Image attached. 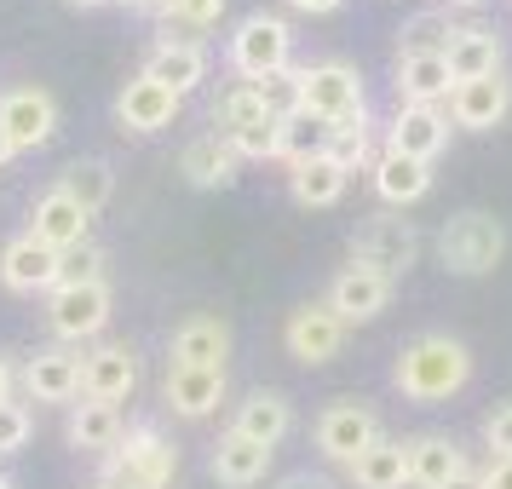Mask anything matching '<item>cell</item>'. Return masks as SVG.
<instances>
[{
	"instance_id": "6da1fadb",
	"label": "cell",
	"mask_w": 512,
	"mask_h": 489,
	"mask_svg": "<svg viewBox=\"0 0 512 489\" xmlns=\"http://www.w3.org/2000/svg\"><path fill=\"white\" fill-rule=\"evenodd\" d=\"M392 380H397V392L415 397V403H443V397H455L472 380V357L449 334H420V340H409L397 351Z\"/></svg>"
},
{
	"instance_id": "7a4b0ae2",
	"label": "cell",
	"mask_w": 512,
	"mask_h": 489,
	"mask_svg": "<svg viewBox=\"0 0 512 489\" xmlns=\"http://www.w3.org/2000/svg\"><path fill=\"white\" fill-rule=\"evenodd\" d=\"M179 472V449L156 426H127L121 443L104 455V484L98 489H167Z\"/></svg>"
},
{
	"instance_id": "3957f363",
	"label": "cell",
	"mask_w": 512,
	"mask_h": 489,
	"mask_svg": "<svg viewBox=\"0 0 512 489\" xmlns=\"http://www.w3.org/2000/svg\"><path fill=\"white\" fill-rule=\"evenodd\" d=\"M438 254L455 277H484V271H495L501 254H507V225L484 208H466V213H455V219H443Z\"/></svg>"
},
{
	"instance_id": "277c9868",
	"label": "cell",
	"mask_w": 512,
	"mask_h": 489,
	"mask_svg": "<svg viewBox=\"0 0 512 489\" xmlns=\"http://www.w3.org/2000/svg\"><path fill=\"white\" fill-rule=\"evenodd\" d=\"M420 254V236L409 219H397V213H374L357 225L351 236V265H363V271H380V277H403Z\"/></svg>"
},
{
	"instance_id": "5b68a950",
	"label": "cell",
	"mask_w": 512,
	"mask_h": 489,
	"mask_svg": "<svg viewBox=\"0 0 512 489\" xmlns=\"http://www.w3.org/2000/svg\"><path fill=\"white\" fill-rule=\"evenodd\" d=\"M288 58H294V35H288L282 18L254 12V18H242V24H236V35H231V70L242 75V81H265V75L288 70Z\"/></svg>"
},
{
	"instance_id": "8992f818",
	"label": "cell",
	"mask_w": 512,
	"mask_h": 489,
	"mask_svg": "<svg viewBox=\"0 0 512 489\" xmlns=\"http://www.w3.org/2000/svg\"><path fill=\"white\" fill-rule=\"evenodd\" d=\"M305 110L323 116L328 127H340V121H363L369 116V104H363V75L351 70V64H340V58L311 64V70H305Z\"/></svg>"
},
{
	"instance_id": "52a82bcc",
	"label": "cell",
	"mask_w": 512,
	"mask_h": 489,
	"mask_svg": "<svg viewBox=\"0 0 512 489\" xmlns=\"http://www.w3.org/2000/svg\"><path fill=\"white\" fill-rule=\"evenodd\" d=\"M52 133H58V104H52V93H41V87L0 93V139L12 144V156L18 150H41Z\"/></svg>"
},
{
	"instance_id": "ba28073f",
	"label": "cell",
	"mask_w": 512,
	"mask_h": 489,
	"mask_svg": "<svg viewBox=\"0 0 512 489\" xmlns=\"http://www.w3.org/2000/svg\"><path fill=\"white\" fill-rule=\"evenodd\" d=\"M110 323V288L104 282H81V288H52L47 294V328L58 340H93L98 328Z\"/></svg>"
},
{
	"instance_id": "9c48e42d",
	"label": "cell",
	"mask_w": 512,
	"mask_h": 489,
	"mask_svg": "<svg viewBox=\"0 0 512 489\" xmlns=\"http://www.w3.org/2000/svg\"><path fill=\"white\" fill-rule=\"evenodd\" d=\"M374 443H380V420L363 403H328L323 415H317V449H323L328 461L351 466Z\"/></svg>"
},
{
	"instance_id": "30bf717a",
	"label": "cell",
	"mask_w": 512,
	"mask_h": 489,
	"mask_svg": "<svg viewBox=\"0 0 512 489\" xmlns=\"http://www.w3.org/2000/svg\"><path fill=\"white\" fill-rule=\"evenodd\" d=\"M282 340H288V351H294L300 363H328V357H340V346H346V323L334 317V305L328 300H317V305L288 311Z\"/></svg>"
},
{
	"instance_id": "8fae6325",
	"label": "cell",
	"mask_w": 512,
	"mask_h": 489,
	"mask_svg": "<svg viewBox=\"0 0 512 489\" xmlns=\"http://www.w3.org/2000/svg\"><path fill=\"white\" fill-rule=\"evenodd\" d=\"M139 386V357L133 346H93L81 357V397L93 403H121Z\"/></svg>"
},
{
	"instance_id": "7c38bea8",
	"label": "cell",
	"mask_w": 512,
	"mask_h": 489,
	"mask_svg": "<svg viewBox=\"0 0 512 489\" xmlns=\"http://www.w3.org/2000/svg\"><path fill=\"white\" fill-rule=\"evenodd\" d=\"M58 248L47 242H35V236H18V242H6V254H0V282L12 288V294H41V288H58Z\"/></svg>"
},
{
	"instance_id": "4fadbf2b",
	"label": "cell",
	"mask_w": 512,
	"mask_h": 489,
	"mask_svg": "<svg viewBox=\"0 0 512 489\" xmlns=\"http://www.w3.org/2000/svg\"><path fill=\"white\" fill-rule=\"evenodd\" d=\"M87 225H93V213L81 208V202H70L58 185H52L47 196L35 202V213H29V236L47 242V248H58V254L81 248V242H87Z\"/></svg>"
},
{
	"instance_id": "5bb4252c",
	"label": "cell",
	"mask_w": 512,
	"mask_h": 489,
	"mask_svg": "<svg viewBox=\"0 0 512 489\" xmlns=\"http://www.w3.org/2000/svg\"><path fill=\"white\" fill-rule=\"evenodd\" d=\"M116 116H121L127 133H162V127H173V116H179V93L162 87V81H150V75H133L116 98Z\"/></svg>"
},
{
	"instance_id": "9a60e30c",
	"label": "cell",
	"mask_w": 512,
	"mask_h": 489,
	"mask_svg": "<svg viewBox=\"0 0 512 489\" xmlns=\"http://www.w3.org/2000/svg\"><path fill=\"white\" fill-rule=\"evenodd\" d=\"M392 300V277H380V271H363V265H346L334 288H328V305H334V317L340 323H369L380 317Z\"/></svg>"
},
{
	"instance_id": "2e32d148",
	"label": "cell",
	"mask_w": 512,
	"mask_h": 489,
	"mask_svg": "<svg viewBox=\"0 0 512 489\" xmlns=\"http://www.w3.org/2000/svg\"><path fill=\"white\" fill-rule=\"evenodd\" d=\"M443 144H449V116H443L438 104H403L392 121V139L386 150L397 156H415V162H432Z\"/></svg>"
},
{
	"instance_id": "e0dca14e",
	"label": "cell",
	"mask_w": 512,
	"mask_h": 489,
	"mask_svg": "<svg viewBox=\"0 0 512 489\" xmlns=\"http://www.w3.org/2000/svg\"><path fill=\"white\" fill-rule=\"evenodd\" d=\"M162 397H167L173 415L202 420L225 403V369H185V363H173L162 380Z\"/></svg>"
},
{
	"instance_id": "ac0fdd59",
	"label": "cell",
	"mask_w": 512,
	"mask_h": 489,
	"mask_svg": "<svg viewBox=\"0 0 512 489\" xmlns=\"http://www.w3.org/2000/svg\"><path fill=\"white\" fill-rule=\"evenodd\" d=\"M507 110H512L507 75L461 81V87L449 93V116H455V127H472V133H484V127H501V116H507Z\"/></svg>"
},
{
	"instance_id": "d6986e66",
	"label": "cell",
	"mask_w": 512,
	"mask_h": 489,
	"mask_svg": "<svg viewBox=\"0 0 512 489\" xmlns=\"http://www.w3.org/2000/svg\"><path fill=\"white\" fill-rule=\"evenodd\" d=\"M24 386L29 397H41V403H70V397H81V351H35L24 363Z\"/></svg>"
},
{
	"instance_id": "ffe728a7",
	"label": "cell",
	"mask_w": 512,
	"mask_h": 489,
	"mask_svg": "<svg viewBox=\"0 0 512 489\" xmlns=\"http://www.w3.org/2000/svg\"><path fill=\"white\" fill-rule=\"evenodd\" d=\"M403 449H409V484H420V489H443L449 478L466 472V449L455 438H443V432H420Z\"/></svg>"
},
{
	"instance_id": "44dd1931",
	"label": "cell",
	"mask_w": 512,
	"mask_h": 489,
	"mask_svg": "<svg viewBox=\"0 0 512 489\" xmlns=\"http://www.w3.org/2000/svg\"><path fill=\"white\" fill-rule=\"evenodd\" d=\"M236 167H242V156L231 150L225 133H202V139H190L185 156H179V173H185L196 190H225L236 179Z\"/></svg>"
},
{
	"instance_id": "7402d4cb",
	"label": "cell",
	"mask_w": 512,
	"mask_h": 489,
	"mask_svg": "<svg viewBox=\"0 0 512 489\" xmlns=\"http://www.w3.org/2000/svg\"><path fill=\"white\" fill-rule=\"evenodd\" d=\"M225 351H231V328L219 317H185L173 328V363L185 369H225Z\"/></svg>"
},
{
	"instance_id": "603a6c76",
	"label": "cell",
	"mask_w": 512,
	"mask_h": 489,
	"mask_svg": "<svg viewBox=\"0 0 512 489\" xmlns=\"http://www.w3.org/2000/svg\"><path fill=\"white\" fill-rule=\"evenodd\" d=\"M271 455H277V449L242 438V432H225V438L213 443V478L231 484V489H248V484H259V478L271 472Z\"/></svg>"
},
{
	"instance_id": "cb8c5ba5",
	"label": "cell",
	"mask_w": 512,
	"mask_h": 489,
	"mask_svg": "<svg viewBox=\"0 0 512 489\" xmlns=\"http://www.w3.org/2000/svg\"><path fill=\"white\" fill-rule=\"evenodd\" d=\"M449 75H455V87H461V81L501 75V35L484 29V24H461L455 47H449Z\"/></svg>"
},
{
	"instance_id": "d4e9b609",
	"label": "cell",
	"mask_w": 512,
	"mask_h": 489,
	"mask_svg": "<svg viewBox=\"0 0 512 489\" xmlns=\"http://www.w3.org/2000/svg\"><path fill=\"white\" fill-rule=\"evenodd\" d=\"M374 190H380V202L409 208V202H420V196L432 190V162H415V156L386 150V156L374 162Z\"/></svg>"
},
{
	"instance_id": "484cf974",
	"label": "cell",
	"mask_w": 512,
	"mask_h": 489,
	"mask_svg": "<svg viewBox=\"0 0 512 489\" xmlns=\"http://www.w3.org/2000/svg\"><path fill=\"white\" fill-rule=\"evenodd\" d=\"M288 426H294V409H288V397L282 392H254L231 420V432L265 443V449H277V443L288 438Z\"/></svg>"
},
{
	"instance_id": "4316f807",
	"label": "cell",
	"mask_w": 512,
	"mask_h": 489,
	"mask_svg": "<svg viewBox=\"0 0 512 489\" xmlns=\"http://www.w3.org/2000/svg\"><path fill=\"white\" fill-rule=\"evenodd\" d=\"M144 75L150 81H162V87H173V93L185 98L202 75H208V52L190 47V41H162V47L150 52V64H144Z\"/></svg>"
},
{
	"instance_id": "83f0119b",
	"label": "cell",
	"mask_w": 512,
	"mask_h": 489,
	"mask_svg": "<svg viewBox=\"0 0 512 489\" xmlns=\"http://www.w3.org/2000/svg\"><path fill=\"white\" fill-rule=\"evenodd\" d=\"M121 432H127V426H121L116 403H93V397H87V403H75V409H70V443H75V449L110 455V449L121 443Z\"/></svg>"
},
{
	"instance_id": "f1b7e54d",
	"label": "cell",
	"mask_w": 512,
	"mask_h": 489,
	"mask_svg": "<svg viewBox=\"0 0 512 489\" xmlns=\"http://www.w3.org/2000/svg\"><path fill=\"white\" fill-rule=\"evenodd\" d=\"M397 93L403 104H443L455 93L449 58H397Z\"/></svg>"
},
{
	"instance_id": "f546056e",
	"label": "cell",
	"mask_w": 512,
	"mask_h": 489,
	"mask_svg": "<svg viewBox=\"0 0 512 489\" xmlns=\"http://www.w3.org/2000/svg\"><path fill=\"white\" fill-rule=\"evenodd\" d=\"M351 478H357V489H403L409 484V449L392 438H380L374 449H363L351 461Z\"/></svg>"
},
{
	"instance_id": "4dcf8cb0",
	"label": "cell",
	"mask_w": 512,
	"mask_h": 489,
	"mask_svg": "<svg viewBox=\"0 0 512 489\" xmlns=\"http://www.w3.org/2000/svg\"><path fill=\"white\" fill-rule=\"evenodd\" d=\"M328 127L323 116H311V110H300V116H288L277 121V156L288 167H300V162H317V156H328Z\"/></svg>"
},
{
	"instance_id": "1f68e13d",
	"label": "cell",
	"mask_w": 512,
	"mask_h": 489,
	"mask_svg": "<svg viewBox=\"0 0 512 489\" xmlns=\"http://www.w3.org/2000/svg\"><path fill=\"white\" fill-rule=\"evenodd\" d=\"M346 179L351 173H340L328 156H317V162H300L294 173H288V190H294L300 208H334V202L346 196Z\"/></svg>"
},
{
	"instance_id": "d6a6232c",
	"label": "cell",
	"mask_w": 512,
	"mask_h": 489,
	"mask_svg": "<svg viewBox=\"0 0 512 489\" xmlns=\"http://www.w3.org/2000/svg\"><path fill=\"white\" fill-rule=\"evenodd\" d=\"M455 35H461V24H455L449 12H420V18L403 24V47H397V58H449Z\"/></svg>"
},
{
	"instance_id": "836d02e7",
	"label": "cell",
	"mask_w": 512,
	"mask_h": 489,
	"mask_svg": "<svg viewBox=\"0 0 512 489\" xmlns=\"http://www.w3.org/2000/svg\"><path fill=\"white\" fill-rule=\"evenodd\" d=\"M58 190H64L70 202H81L87 213H98L116 196V173H110V162H70L64 179H58Z\"/></svg>"
},
{
	"instance_id": "e575fe53",
	"label": "cell",
	"mask_w": 512,
	"mask_h": 489,
	"mask_svg": "<svg viewBox=\"0 0 512 489\" xmlns=\"http://www.w3.org/2000/svg\"><path fill=\"white\" fill-rule=\"evenodd\" d=\"M254 121H271L259 87L254 81H231V87L219 93V104H213V127H219V133H236V127H254Z\"/></svg>"
},
{
	"instance_id": "d590c367",
	"label": "cell",
	"mask_w": 512,
	"mask_h": 489,
	"mask_svg": "<svg viewBox=\"0 0 512 489\" xmlns=\"http://www.w3.org/2000/svg\"><path fill=\"white\" fill-rule=\"evenodd\" d=\"M259 98H265V116L271 121H288V116H300L305 110V70H277V75H265V81H254Z\"/></svg>"
},
{
	"instance_id": "8d00e7d4",
	"label": "cell",
	"mask_w": 512,
	"mask_h": 489,
	"mask_svg": "<svg viewBox=\"0 0 512 489\" xmlns=\"http://www.w3.org/2000/svg\"><path fill=\"white\" fill-rule=\"evenodd\" d=\"M328 162L340 167V173H357V167L369 162V116L340 121V127L328 133Z\"/></svg>"
},
{
	"instance_id": "74e56055",
	"label": "cell",
	"mask_w": 512,
	"mask_h": 489,
	"mask_svg": "<svg viewBox=\"0 0 512 489\" xmlns=\"http://www.w3.org/2000/svg\"><path fill=\"white\" fill-rule=\"evenodd\" d=\"M81 282H104V248H93V242L58 259V288H81Z\"/></svg>"
},
{
	"instance_id": "f35d334b",
	"label": "cell",
	"mask_w": 512,
	"mask_h": 489,
	"mask_svg": "<svg viewBox=\"0 0 512 489\" xmlns=\"http://www.w3.org/2000/svg\"><path fill=\"white\" fill-rule=\"evenodd\" d=\"M167 29L179 24V29H190V41H196V29H213L219 18H225V0H167Z\"/></svg>"
},
{
	"instance_id": "ab89813d",
	"label": "cell",
	"mask_w": 512,
	"mask_h": 489,
	"mask_svg": "<svg viewBox=\"0 0 512 489\" xmlns=\"http://www.w3.org/2000/svg\"><path fill=\"white\" fill-rule=\"evenodd\" d=\"M231 139V150L248 162H265V156H277V121H254V127H236V133H225Z\"/></svg>"
},
{
	"instance_id": "60d3db41",
	"label": "cell",
	"mask_w": 512,
	"mask_h": 489,
	"mask_svg": "<svg viewBox=\"0 0 512 489\" xmlns=\"http://www.w3.org/2000/svg\"><path fill=\"white\" fill-rule=\"evenodd\" d=\"M29 443V409L24 403H0V455H18Z\"/></svg>"
},
{
	"instance_id": "b9f144b4",
	"label": "cell",
	"mask_w": 512,
	"mask_h": 489,
	"mask_svg": "<svg viewBox=\"0 0 512 489\" xmlns=\"http://www.w3.org/2000/svg\"><path fill=\"white\" fill-rule=\"evenodd\" d=\"M484 443H489V455H495V461H507V455H512V403H495V409H489Z\"/></svg>"
},
{
	"instance_id": "7bdbcfd3",
	"label": "cell",
	"mask_w": 512,
	"mask_h": 489,
	"mask_svg": "<svg viewBox=\"0 0 512 489\" xmlns=\"http://www.w3.org/2000/svg\"><path fill=\"white\" fill-rule=\"evenodd\" d=\"M277 489H340L334 478H317V472H294V478H282Z\"/></svg>"
},
{
	"instance_id": "ee69618b",
	"label": "cell",
	"mask_w": 512,
	"mask_h": 489,
	"mask_svg": "<svg viewBox=\"0 0 512 489\" xmlns=\"http://www.w3.org/2000/svg\"><path fill=\"white\" fill-rule=\"evenodd\" d=\"M484 484H489V489H512V455H507V461H489Z\"/></svg>"
},
{
	"instance_id": "f6af8a7d",
	"label": "cell",
	"mask_w": 512,
	"mask_h": 489,
	"mask_svg": "<svg viewBox=\"0 0 512 489\" xmlns=\"http://www.w3.org/2000/svg\"><path fill=\"white\" fill-rule=\"evenodd\" d=\"M288 6H294V12H311V18H323V12L340 6V0H288Z\"/></svg>"
},
{
	"instance_id": "bcb514c9",
	"label": "cell",
	"mask_w": 512,
	"mask_h": 489,
	"mask_svg": "<svg viewBox=\"0 0 512 489\" xmlns=\"http://www.w3.org/2000/svg\"><path fill=\"white\" fill-rule=\"evenodd\" d=\"M443 489H489V484H484V472H472V466H466L461 478H449Z\"/></svg>"
},
{
	"instance_id": "7dc6e473",
	"label": "cell",
	"mask_w": 512,
	"mask_h": 489,
	"mask_svg": "<svg viewBox=\"0 0 512 489\" xmlns=\"http://www.w3.org/2000/svg\"><path fill=\"white\" fill-rule=\"evenodd\" d=\"M0 403H12V363L0 357Z\"/></svg>"
},
{
	"instance_id": "c3c4849f",
	"label": "cell",
	"mask_w": 512,
	"mask_h": 489,
	"mask_svg": "<svg viewBox=\"0 0 512 489\" xmlns=\"http://www.w3.org/2000/svg\"><path fill=\"white\" fill-rule=\"evenodd\" d=\"M127 6H133V12H156V18L167 12V0H127Z\"/></svg>"
},
{
	"instance_id": "681fc988",
	"label": "cell",
	"mask_w": 512,
	"mask_h": 489,
	"mask_svg": "<svg viewBox=\"0 0 512 489\" xmlns=\"http://www.w3.org/2000/svg\"><path fill=\"white\" fill-rule=\"evenodd\" d=\"M70 6H110V0H70Z\"/></svg>"
},
{
	"instance_id": "f907efd6",
	"label": "cell",
	"mask_w": 512,
	"mask_h": 489,
	"mask_svg": "<svg viewBox=\"0 0 512 489\" xmlns=\"http://www.w3.org/2000/svg\"><path fill=\"white\" fill-rule=\"evenodd\" d=\"M449 6H484V0H449Z\"/></svg>"
},
{
	"instance_id": "816d5d0a",
	"label": "cell",
	"mask_w": 512,
	"mask_h": 489,
	"mask_svg": "<svg viewBox=\"0 0 512 489\" xmlns=\"http://www.w3.org/2000/svg\"><path fill=\"white\" fill-rule=\"evenodd\" d=\"M0 489H12V478H0Z\"/></svg>"
}]
</instances>
